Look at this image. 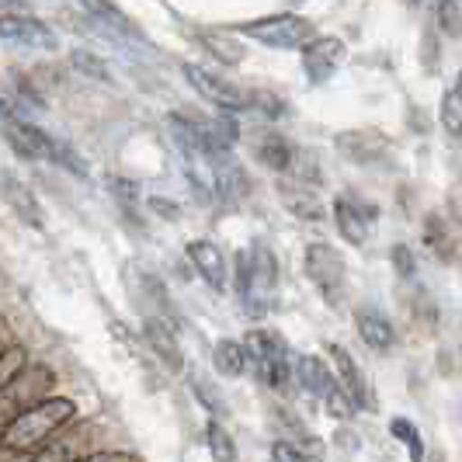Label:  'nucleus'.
Listing matches in <instances>:
<instances>
[{
	"mask_svg": "<svg viewBox=\"0 0 462 462\" xmlns=\"http://www.w3.org/2000/svg\"><path fill=\"white\" fill-rule=\"evenodd\" d=\"M337 441H341V445H345V448H358V439H355V435H345V431H341V435H337Z\"/></svg>",
	"mask_w": 462,
	"mask_h": 462,
	"instance_id": "36",
	"label": "nucleus"
},
{
	"mask_svg": "<svg viewBox=\"0 0 462 462\" xmlns=\"http://www.w3.org/2000/svg\"><path fill=\"white\" fill-rule=\"evenodd\" d=\"M424 244L431 247V254L439 257V261L456 264V257H459V233L452 230L448 219L428 216V219H424Z\"/></svg>",
	"mask_w": 462,
	"mask_h": 462,
	"instance_id": "16",
	"label": "nucleus"
},
{
	"mask_svg": "<svg viewBox=\"0 0 462 462\" xmlns=\"http://www.w3.org/2000/svg\"><path fill=\"white\" fill-rule=\"evenodd\" d=\"M0 199L14 208V216H18L22 223L35 226V230H42V226H46L42 206H39V199L32 195V188L24 185V181H18L14 174H7V171H0Z\"/></svg>",
	"mask_w": 462,
	"mask_h": 462,
	"instance_id": "12",
	"label": "nucleus"
},
{
	"mask_svg": "<svg viewBox=\"0 0 462 462\" xmlns=\"http://www.w3.org/2000/svg\"><path fill=\"white\" fill-rule=\"evenodd\" d=\"M28 365V355H24V347H18V345H11L4 355H0V386L14 375L18 369H24Z\"/></svg>",
	"mask_w": 462,
	"mask_h": 462,
	"instance_id": "29",
	"label": "nucleus"
},
{
	"mask_svg": "<svg viewBox=\"0 0 462 462\" xmlns=\"http://www.w3.org/2000/svg\"><path fill=\"white\" fill-rule=\"evenodd\" d=\"M73 414H77L73 400H67V396H46V400L28 407L24 414H18L0 431V448H7L11 456H32L56 431H63L73 420Z\"/></svg>",
	"mask_w": 462,
	"mask_h": 462,
	"instance_id": "1",
	"label": "nucleus"
},
{
	"mask_svg": "<svg viewBox=\"0 0 462 462\" xmlns=\"http://www.w3.org/2000/svg\"><path fill=\"white\" fill-rule=\"evenodd\" d=\"M7 118H18V112H14V105H11V101H4V97H0V122H7Z\"/></svg>",
	"mask_w": 462,
	"mask_h": 462,
	"instance_id": "35",
	"label": "nucleus"
},
{
	"mask_svg": "<svg viewBox=\"0 0 462 462\" xmlns=\"http://www.w3.org/2000/svg\"><path fill=\"white\" fill-rule=\"evenodd\" d=\"M181 69H185L188 84L202 94L208 105H216V108H223V112H244V108H247V94L240 91L236 84L216 77V73H208V69L199 67V63H185Z\"/></svg>",
	"mask_w": 462,
	"mask_h": 462,
	"instance_id": "8",
	"label": "nucleus"
},
{
	"mask_svg": "<svg viewBox=\"0 0 462 462\" xmlns=\"http://www.w3.org/2000/svg\"><path fill=\"white\" fill-rule=\"evenodd\" d=\"M69 60H73V67L80 69V73H88V77H94V80H108V67H105V63H101L94 52H84V49H77Z\"/></svg>",
	"mask_w": 462,
	"mask_h": 462,
	"instance_id": "28",
	"label": "nucleus"
},
{
	"mask_svg": "<svg viewBox=\"0 0 462 462\" xmlns=\"http://www.w3.org/2000/svg\"><path fill=\"white\" fill-rule=\"evenodd\" d=\"M146 341H150V347L161 355L171 369L181 372V347H178L174 334H171V330H167L157 317H150V320H146Z\"/></svg>",
	"mask_w": 462,
	"mask_h": 462,
	"instance_id": "19",
	"label": "nucleus"
},
{
	"mask_svg": "<svg viewBox=\"0 0 462 462\" xmlns=\"http://www.w3.org/2000/svg\"><path fill=\"white\" fill-rule=\"evenodd\" d=\"M417 4H420V0H411V7H417Z\"/></svg>",
	"mask_w": 462,
	"mask_h": 462,
	"instance_id": "40",
	"label": "nucleus"
},
{
	"mask_svg": "<svg viewBox=\"0 0 462 462\" xmlns=\"http://www.w3.org/2000/svg\"><path fill=\"white\" fill-rule=\"evenodd\" d=\"M84 14H91V18H97V22L105 24H116V32H122V35H129V39H139V32L133 28V22L118 11L112 0H73Z\"/></svg>",
	"mask_w": 462,
	"mask_h": 462,
	"instance_id": "20",
	"label": "nucleus"
},
{
	"mask_svg": "<svg viewBox=\"0 0 462 462\" xmlns=\"http://www.w3.org/2000/svg\"><path fill=\"white\" fill-rule=\"evenodd\" d=\"M452 88H456V91H459V97H462V73L456 77V84H452Z\"/></svg>",
	"mask_w": 462,
	"mask_h": 462,
	"instance_id": "38",
	"label": "nucleus"
},
{
	"mask_svg": "<svg viewBox=\"0 0 462 462\" xmlns=\"http://www.w3.org/2000/svg\"><path fill=\"white\" fill-rule=\"evenodd\" d=\"M257 157L268 163L272 171H289V167H292V157H296V150H292L282 136H268L261 146H257Z\"/></svg>",
	"mask_w": 462,
	"mask_h": 462,
	"instance_id": "22",
	"label": "nucleus"
},
{
	"mask_svg": "<svg viewBox=\"0 0 462 462\" xmlns=\"http://www.w3.org/2000/svg\"><path fill=\"white\" fill-rule=\"evenodd\" d=\"M390 261H393V272H396L400 278H414L417 264H414V254H411V247L396 244L393 251H390Z\"/></svg>",
	"mask_w": 462,
	"mask_h": 462,
	"instance_id": "31",
	"label": "nucleus"
},
{
	"mask_svg": "<svg viewBox=\"0 0 462 462\" xmlns=\"http://www.w3.org/2000/svg\"><path fill=\"white\" fill-rule=\"evenodd\" d=\"M202 46L219 60V63H230V67H236L240 60H244V46L233 39V35H219V32H208V35H202Z\"/></svg>",
	"mask_w": 462,
	"mask_h": 462,
	"instance_id": "23",
	"label": "nucleus"
},
{
	"mask_svg": "<svg viewBox=\"0 0 462 462\" xmlns=\"http://www.w3.org/2000/svg\"><path fill=\"white\" fill-rule=\"evenodd\" d=\"M337 150L355 163H379L390 157V143H386V136H383V133H372V129L341 133V136H337Z\"/></svg>",
	"mask_w": 462,
	"mask_h": 462,
	"instance_id": "13",
	"label": "nucleus"
},
{
	"mask_svg": "<svg viewBox=\"0 0 462 462\" xmlns=\"http://www.w3.org/2000/svg\"><path fill=\"white\" fill-rule=\"evenodd\" d=\"M191 386H195V393H199V400H202V407H206V411H212V414H226V403H223V396H219V390H216L212 383L195 379Z\"/></svg>",
	"mask_w": 462,
	"mask_h": 462,
	"instance_id": "30",
	"label": "nucleus"
},
{
	"mask_svg": "<svg viewBox=\"0 0 462 462\" xmlns=\"http://www.w3.org/2000/svg\"><path fill=\"white\" fill-rule=\"evenodd\" d=\"M327 351H330V358H334V365H337L334 379H337V386L347 393L351 407H355V411H369L372 407L369 383H365V375L358 369V362H355L341 345H327Z\"/></svg>",
	"mask_w": 462,
	"mask_h": 462,
	"instance_id": "11",
	"label": "nucleus"
},
{
	"mask_svg": "<svg viewBox=\"0 0 462 462\" xmlns=\"http://www.w3.org/2000/svg\"><path fill=\"white\" fill-rule=\"evenodd\" d=\"M372 219H379V208L365 202V199H358L351 191L334 199V223H337V230H341V236L351 247H362L369 240Z\"/></svg>",
	"mask_w": 462,
	"mask_h": 462,
	"instance_id": "7",
	"label": "nucleus"
},
{
	"mask_svg": "<svg viewBox=\"0 0 462 462\" xmlns=\"http://www.w3.org/2000/svg\"><path fill=\"white\" fill-rule=\"evenodd\" d=\"M272 462H310L306 452L300 448V441H275L272 445Z\"/></svg>",
	"mask_w": 462,
	"mask_h": 462,
	"instance_id": "32",
	"label": "nucleus"
},
{
	"mask_svg": "<svg viewBox=\"0 0 462 462\" xmlns=\"http://www.w3.org/2000/svg\"><path fill=\"white\" fill-rule=\"evenodd\" d=\"M306 275L320 289V296L330 306H337V302L345 300L347 272H345V257H341L337 247H330V244H310L306 247Z\"/></svg>",
	"mask_w": 462,
	"mask_h": 462,
	"instance_id": "6",
	"label": "nucleus"
},
{
	"mask_svg": "<svg viewBox=\"0 0 462 462\" xmlns=\"http://www.w3.org/2000/svg\"><path fill=\"white\" fill-rule=\"evenodd\" d=\"M347 60V46L334 35H317L313 42L302 46V69L310 77V84H327L341 63Z\"/></svg>",
	"mask_w": 462,
	"mask_h": 462,
	"instance_id": "9",
	"label": "nucleus"
},
{
	"mask_svg": "<svg viewBox=\"0 0 462 462\" xmlns=\"http://www.w3.org/2000/svg\"><path fill=\"white\" fill-rule=\"evenodd\" d=\"M73 462H139L133 452H94V456H77Z\"/></svg>",
	"mask_w": 462,
	"mask_h": 462,
	"instance_id": "33",
	"label": "nucleus"
},
{
	"mask_svg": "<svg viewBox=\"0 0 462 462\" xmlns=\"http://www.w3.org/2000/svg\"><path fill=\"white\" fill-rule=\"evenodd\" d=\"M244 355L257 369V379L282 390L289 383V345L278 337L275 330H251L244 341Z\"/></svg>",
	"mask_w": 462,
	"mask_h": 462,
	"instance_id": "4",
	"label": "nucleus"
},
{
	"mask_svg": "<svg viewBox=\"0 0 462 462\" xmlns=\"http://www.w3.org/2000/svg\"><path fill=\"white\" fill-rule=\"evenodd\" d=\"M236 35L254 39V42L272 49H302L306 42L317 39V28H313L310 18H302V14L282 11V14H268V18H254V22L236 24Z\"/></svg>",
	"mask_w": 462,
	"mask_h": 462,
	"instance_id": "2",
	"label": "nucleus"
},
{
	"mask_svg": "<svg viewBox=\"0 0 462 462\" xmlns=\"http://www.w3.org/2000/svg\"><path fill=\"white\" fill-rule=\"evenodd\" d=\"M73 459H77V445H73V439H60V431L46 445H39L32 452V462H73Z\"/></svg>",
	"mask_w": 462,
	"mask_h": 462,
	"instance_id": "24",
	"label": "nucleus"
},
{
	"mask_svg": "<svg viewBox=\"0 0 462 462\" xmlns=\"http://www.w3.org/2000/svg\"><path fill=\"white\" fill-rule=\"evenodd\" d=\"M0 39L11 42V46H24V49H52L60 46L52 28L39 18H28V14H0Z\"/></svg>",
	"mask_w": 462,
	"mask_h": 462,
	"instance_id": "10",
	"label": "nucleus"
},
{
	"mask_svg": "<svg viewBox=\"0 0 462 462\" xmlns=\"http://www.w3.org/2000/svg\"><path fill=\"white\" fill-rule=\"evenodd\" d=\"M296 375H300L302 390L313 396H320V400L337 386V379H334L330 365H327L324 358H317V355H302L300 362H296Z\"/></svg>",
	"mask_w": 462,
	"mask_h": 462,
	"instance_id": "17",
	"label": "nucleus"
},
{
	"mask_svg": "<svg viewBox=\"0 0 462 462\" xmlns=\"http://www.w3.org/2000/svg\"><path fill=\"white\" fill-rule=\"evenodd\" d=\"M355 327L362 334V341L372 347V351H390L396 341L393 324L375 310V306H358L355 310Z\"/></svg>",
	"mask_w": 462,
	"mask_h": 462,
	"instance_id": "15",
	"label": "nucleus"
},
{
	"mask_svg": "<svg viewBox=\"0 0 462 462\" xmlns=\"http://www.w3.org/2000/svg\"><path fill=\"white\" fill-rule=\"evenodd\" d=\"M188 261L195 264V272L206 278L212 292H226V257L212 240H191L188 244Z\"/></svg>",
	"mask_w": 462,
	"mask_h": 462,
	"instance_id": "14",
	"label": "nucleus"
},
{
	"mask_svg": "<svg viewBox=\"0 0 462 462\" xmlns=\"http://www.w3.org/2000/svg\"><path fill=\"white\" fill-rule=\"evenodd\" d=\"M49 390H52V369L49 365H24V369L14 372L0 386V431L18 414H24L28 407L46 400Z\"/></svg>",
	"mask_w": 462,
	"mask_h": 462,
	"instance_id": "3",
	"label": "nucleus"
},
{
	"mask_svg": "<svg viewBox=\"0 0 462 462\" xmlns=\"http://www.w3.org/2000/svg\"><path fill=\"white\" fill-rule=\"evenodd\" d=\"M441 125L448 136H462V97L456 88H448L441 97Z\"/></svg>",
	"mask_w": 462,
	"mask_h": 462,
	"instance_id": "26",
	"label": "nucleus"
},
{
	"mask_svg": "<svg viewBox=\"0 0 462 462\" xmlns=\"http://www.w3.org/2000/svg\"><path fill=\"white\" fill-rule=\"evenodd\" d=\"M390 435L396 441H403L407 445V452H411V462H424V441L417 435L414 420H407V417H393L390 420Z\"/></svg>",
	"mask_w": 462,
	"mask_h": 462,
	"instance_id": "25",
	"label": "nucleus"
},
{
	"mask_svg": "<svg viewBox=\"0 0 462 462\" xmlns=\"http://www.w3.org/2000/svg\"><path fill=\"white\" fill-rule=\"evenodd\" d=\"M247 257H251V272H247V285H244L240 300H244V306H247V313L257 320V317H264V313H268V302H272V296H275L278 264H275L272 247H268V244H261V240L247 251Z\"/></svg>",
	"mask_w": 462,
	"mask_h": 462,
	"instance_id": "5",
	"label": "nucleus"
},
{
	"mask_svg": "<svg viewBox=\"0 0 462 462\" xmlns=\"http://www.w3.org/2000/svg\"><path fill=\"white\" fill-rule=\"evenodd\" d=\"M0 462H11V452H7V448H0Z\"/></svg>",
	"mask_w": 462,
	"mask_h": 462,
	"instance_id": "37",
	"label": "nucleus"
},
{
	"mask_svg": "<svg viewBox=\"0 0 462 462\" xmlns=\"http://www.w3.org/2000/svg\"><path fill=\"white\" fill-rule=\"evenodd\" d=\"M206 441H208V456H212V462H236V445H233L230 431H226L219 420H208Z\"/></svg>",
	"mask_w": 462,
	"mask_h": 462,
	"instance_id": "21",
	"label": "nucleus"
},
{
	"mask_svg": "<svg viewBox=\"0 0 462 462\" xmlns=\"http://www.w3.org/2000/svg\"><path fill=\"white\" fill-rule=\"evenodd\" d=\"M11 345H14V330H11V324L0 317V355H4Z\"/></svg>",
	"mask_w": 462,
	"mask_h": 462,
	"instance_id": "34",
	"label": "nucleus"
},
{
	"mask_svg": "<svg viewBox=\"0 0 462 462\" xmlns=\"http://www.w3.org/2000/svg\"><path fill=\"white\" fill-rule=\"evenodd\" d=\"M212 365H216V372H223L226 379H236V375H244V369H247V355H244V345H240V341H233V337H223V341H216V347H212Z\"/></svg>",
	"mask_w": 462,
	"mask_h": 462,
	"instance_id": "18",
	"label": "nucleus"
},
{
	"mask_svg": "<svg viewBox=\"0 0 462 462\" xmlns=\"http://www.w3.org/2000/svg\"><path fill=\"white\" fill-rule=\"evenodd\" d=\"M0 4H22V0H0Z\"/></svg>",
	"mask_w": 462,
	"mask_h": 462,
	"instance_id": "39",
	"label": "nucleus"
},
{
	"mask_svg": "<svg viewBox=\"0 0 462 462\" xmlns=\"http://www.w3.org/2000/svg\"><path fill=\"white\" fill-rule=\"evenodd\" d=\"M435 18H439V28L448 35V39H456L462 32V14H459V0H439V7H435Z\"/></svg>",
	"mask_w": 462,
	"mask_h": 462,
	"instance_id": "27",
	"label": "nucleus"
}]
</instances>
